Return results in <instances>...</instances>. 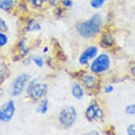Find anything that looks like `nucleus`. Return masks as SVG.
Instances as JSON below:
<instances>
[{
    "label": "nucleus",
    "mask_w": 135,
    "mask_h": 135,
    "mask_svg": "<svg viewBox=\"0 0 135 135\" xmlns=\"http://www.w3.org/2000/svg\"><path fill=\"white\" fill-rule=\"evenodd\" d=\"M125 112L128 115H135V103L127 105L125 108Z\"/></svg>",
    "instance_id": "a211bd4d"
},
{
    "label": "nucleus",
    "mask_w": 135,
    "mask_h": 135,
    "mask_svg": "<svg viewBox=\"0 0 135 135\" xmlns=\"http://www.w3.org/2000/svg\"><path fill=\"white\" fill-rule=\"evenodd\" d=\"M77 118V112L73 106H66L62 109L59 115V121L62 126L69 128L74 123Z\"/></svg>",
    "instance_id": "7ed1b4c3"
},
{
    "label": "nucleus",
    "mask_w": 135,
    "mask_h": 135,
    "mask_svg": "<svg viewBox=\"0 0 135 135\" xmlns=\"http://www.w3.org/2000/svg\"><path fill=\"white\" fill-rule=\"evenodd\" d=\"M71 94L76 99H81L84 97V91L82 86L78 83H75L71 87Z\"/></svg>",
    "instance_id": "9d476101"
},
{
    "label": "nucleus",
    "mask_w": 135,
    "mask_h": 135,
    "mask_svg": "<svg viewBox=\"0 0 135 135\" xmlns=\"http://www.w3.org/2000/svg\"><path fill=\"white\" fill-rule=\"evenodd\" d=\"M101 43L103 46L110 47L113 45V36L109 33H105L101 37Z\"/></svg>",
    "instance_id": "f8f14e48"
},
{
    "label": "nucleus",
    "mask_w": 135,
    "mask_h": 135,
    "mask_svg": "<svg viewBox=\"0 0 135 135\" xmlns=\"http://www.w3.org/2000/svg\"><path fill=\"white\" fill-rule=\"evenodd\" d=\"M47 91V84L42 83H37L36 80L31 81L28 85L27 93L30 95V97L34 100H38L42 98Z\"/></svg>",
    "instance_id": "20e7f679"
},
{
    "label": "nucleus",
    "mask_w": 135,
    "mask_h": 135,
    "mask_svg": "<svg viewBox=\"0 0 135 135\" xmlns=\"http://www.w3.org/2000/svg\"><path fill=\"white\" fill-rule=\"evenodd\" d=\"M41 28V26L38 23L34 21L33 20H32L31 21H30L28 23V28H27V31H38L39 30H40Z\"/></svg>",
    "instance_id": "2eb2a0df"
},
{
    "label": "nucleus",
    "mask_w": 135,
    "mask_h": 135,
    "mask_svg": "<svg viewBox=\"0 0 135 135\" xmlns=\"http://www.w3.org/2000/svg\"><path fill=\"white\" fill-rule=\"evenodd\" d=\"M114 90V87L111 85H108L104 87V92L105 93H110L111 92H113Z\"/></svg>",
    "instance_id": "b1692460"
},
{
    "label": "nucleus",
    "mask_w": 135,
    "mask_h": 135,
    "mask_svg": "<svg viewBox=\"0 0 135 135\" xmlns=\"http://www.w3.org/2000/svg\"><path fill=\"white\" fill-rule=\"evenodd\" d=\"M106 0H91V6L94 9H99L104 4Z\"/></svg>",
    "instance_id": "dca6fc26"
},
{
    "label": "nucleus",
    "mask_w": 135,
    "mask_h": 135,
    "mask_svg": "<svg viewBox=\"0 0 135 135\" xmlns=\"http://www.w3.org/2000/svg\"><path fill=\"white\" fill-rule=\"evenodd\" d=\"M49 2H50V4H51L52 5H55L57 4V2L58 0H47Z\"/></svg>",
    "instance_id": "a878e982"
},
{
    "label": "nucleus",
    "mask_w": 135,
    "mask_h": 135,
    "mask_svg": "<svg viewBox=\"0 0 135 135\" xmlns=\"http://www.w3.org/2000/svg\"><path fill=\"white\" fill-rule=\"evenodd\" d=\"M29 79H30V75L26 73L21 74L16 78L13 81L11 86L10 92L11 95L15 97L19 96L23 93Z\"/></svg>",
    "instance_id": "39448f33"
},
{
    "label": "nucleus",
    "mask_w": 135,
    "mask_h": 135,
    "mask_svg": "<svg viewBox=\"0 0 135 135\" xmlns=\"http://www.w3.org/2000/svg\"><path fill=\"white\" fill-rule=\"evenodd\" d=\"M15 112V103L13 100H9L0 108V121L4 122L11 121Z\"/></svg>",
    "instance_id": "423d86ee"
},
{
    "label": "nucleus",
    "mask_w": 135,
    "mask_h": 135,
    "mask_svg": "<svg viewBox=\"0 0 135 135\" xmlns=\"http://www.w3.org/2000/svg\"><path fill=\"white\" fill-rule=\"evenodd\" d=\"M110 66V58L105 53L100 54L93 60L90 66L92 73L99 74L108 71Z\"/></svg>",
    "instance_id": "f03ea898"
},
{
    "label": "nucleus",
    "mask_w": 135,
    "mask_h": 135,
    "mask_svg": "<svg viewBox=\"0 0 135 135\" xmlns=\"http://www.w3.org/2000/svg\"><path fill=\"white\" fill-rule=\"evenodd\" d=\"M98 52V49L96 46L89 47L86 50H84V51L80 55L79 62L82 65L88 64L90 60H93L97 57Z\"/></svg>",
    "instance_id": "6e6552de"
},
{
    "label": "nucleus",
    "mask_w": 135,
    "mask_h": 135,
    "mask_svg": "<svg viewBox=\"0 0 135 135\" xmlns=\"http://www.w3.org/2000/svg\"><path fill=\"white\" fill-rule=\"evenodd\" d=\"M127 133L128 135H135V123L128 126L127 129Z\"/></svg>",
    "instance_id": "aec40b11"
},
{
    "label": "nucleus",
    "mask_w": 135,
    "mask_h": 135,
    "mask_svg": "<svg viewBox=\"0 0 135 135\" xmlns=\"http://www.w3.org/2000/svg\"><path fill=\"white\" fill-rule=\"evenodd\" d=\"M18 50L20 52L21 55L22 56L26 55L29 52L28 47L25 45V40H21V42L18 44Z\"/></svg>",
    "instance_id": "4468645a"
},
{
    "label": "nucleus",
    "mask_w": 135,
    "mask_h": 135,
    "mask_svg": "<svg viewBox=\"0 0 135 135\" xmlns=\"http://www.w3.org/2000/svg\"><path fill=\"white\" fill-rule=\"evenodd\" d=\"M85 115L89 121H97L102 119L103 113L97 103H92L86 108Z\"/></svg>",
    "instance_id": "0eeeda50"
},
{
    "label": "nucleus",
    "mask_w": 135,
    "mask_h": 135,
    "mask_svg": "<svg viewBox=\"0 0 135 135\" xmlns=\"http://www.w3.org/2000/svg\"><path fill=\"white\" fill-rule=\"evenodd\" d=\"M103 19L99 13L93 14L91 18L76 25V29L81 37L86 39L96 36L102 28Z\"/></svg>",
    "instance_id": "f257e3e1"
},
{
    "label": "nucleus",
    "mask_w": 135,
    "mask_h": 135,
    "mask_svg": "<svg viewBox=\"0 0 135 135\" xmlns=\"http://www.w3.org/2000/svg\"><path fill=\"white\" fill-rule=\"evenodd\" d=\"M48 105L49 101L47 98H44L42 101L40 102V105L38 107V112H40L41 114L44 115L48 110Z\"/></svg>",
    "instance_id": "ddd939ff"
},
{
    "label": "nucleus",
    "mask_w": 135,
    "mask_h": 135,
    "mask_svg": "<svg viewBox=\"0 0 135 135\" xmlns=\"http://www.w3.org/2000/svg\"><path fill=\"white\" fill-rule=\"evenodd\" d=\"M72 4H73V2H72L71 0H63L62 1V5L64 7H66V8L71 7Z\"/></svg>",
    "instance_id": "5701e85b"
},
{
    "label": "nucleus",
    "mask_w": 135,
    "mask_h": 135,
    "mask_svg": "<svg viewBox=\"0 0 135 135\" xmlns=\"http://www.w3.org/2000/svg\"><path fill=\"white\" fill-rule=\"evenodd\" d=\"M32 60L36 64V66L40 67V68H42V66H44V61L42 60V58H41L39 56L34 57L32 58Z\"/></svg>",
    "instance_id": "f3484780"
},
{
    "label": "nucleus",
    "mask_w": 135,
    "mask_h": 135,
    "mask_svg": "<svg viewBox=\"0 0 135 135\" xmlns=\"http://www.w3.org/2000/svg\"><path fill=\"white\" fill-rule=\"evenodd\" d=\"M84 135H100L99 132H97V131L95 130H92L91 132H89L86 133V134H85Z\"/></svg>",
    "instance_id": "393cba45"
},
{
    "label": "nucleus",
    "mask_w": 135,
    "mask_h": 135,
    "mask_svg": "<svg viewBox=\"0 0 135 135\" xmlns=\"http://www.w3.org/2000/svg\"><path fill=\"white\" fill-rule=\"evenodd\" d=\"M29 1H32V0H29Z\"/></svg>",
    "instance_id": "cd10ccee"
},
{
    "label": "nucleus",
    "mask_w": 135,
    "mask_h": 135,
    "mask_svg": "<svg viewBox=\"0 0 135 135\" xmlns=\"http://www.w3.org/2000/svg\"><path fill=\"white\" fill-rule=\"evenodd\" d=\"M0 31H7V26L6 24V22L3 20L2 18H0Z\"/></svg>",
    "instance_id": "412c9836"
},
{
    "label": "nucleus",
    "mask_w": 135,
    "mask_h": 135,
    "mask_svg": "<svg viewBox=\"0 0 135 135\" xmlns=\"http://www.w3.org/2000/svg\"><path fill=\"white\" fill-rule=\"evenodd\" d=\"M17 0H2L0 2V9L4 11H9L15 7Z\"/></svg>",
    "instance_id": "9b49d317"
},
{
    "label": "nucleus",
    "mask_w": 135,
    "mask_h": 135,
    "mask_svg": "<svg viewBox=\"0 0 135 135\" xmlns=\"http://www.w3.org/2000/svg\"><path fill=\"white\" fill-rule=\"evenodd\" d=\"M45 2V0H32L33 4L36 7H40Z\"/></svg>",
    "instance_id": "4be33fe9"
},
{
    "label": "nucleus",
    "mask_w": 135,
    "mask_h": 135,
    "mask_svg": "<svg viewBox=\"0 0 135 135\" xmlns=\"http://www.w3.org/2000/svg\"><path fill=\"white\" fill-rule=\"evenodd\" d=\"M8 42V37L4 33H0V47L4 46Z\"/></svg>",
    "instance_id": "6ab92c4d"
},
{
    "label": "nucleus",
    "mask_w": 135,
    "mask_h": 135,
    "mask_svg": "<svg viewBox=\"0 0 135 135\" xmlns=\"http://www.w3.org/2000/svg\"><path fill=\"white\" fill-rule=\"evenodd\" d=\"M81 80L84 83V86L88 89H92L96 85V78L91 74H84L81 77Z\"/></svg>",
    "instance_id": "1a4fd4ad"
},
{
    "label": "nucleus",
    "mask_w": 135,
    "mask_h": 135,
    "mask_svg": "<svg viewBox=\"0 0 135 135\" xmlns=\"http://www.w3.org/2000/svg\"><path fill=\"white\" fill-rule=\"evenodd\" d=\"M131 71H132V74L133 75L135 76V66H132V67Z\"/></svg>",
    "instance_id": "bb28decb"
}]
</instances>
